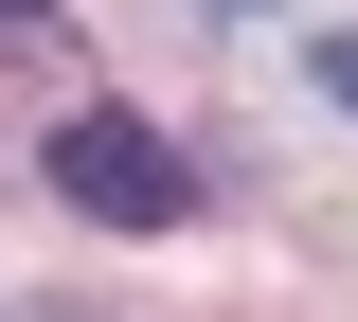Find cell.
Segmentation results:
<instances>
[{"mask_svg":"<svg viewBox=\"0 0 358 322\" xmlns=\"http://www.w3.org/2000/svg\"><path fill=\"white\" fill-rule=\"evenodd\" d=\"M322 90H341V108H358V36H322Z\"/></svg>","mask_w":358,"mask_h":322,"instance_id":"2","label":"cell"},{"mask_svg":"<svg viewBox=\"0 0 358 322\" xmlns=\"http://www.w3.org/2000/svg\"><path fill=\"white\" fill-rule=\"evenodd\" d=\"M54 197L108 215V233H179L197 215V161H179L143 108H72V126H54Z\"/></svg>","mask_w":358,"mask_h":322,"instance_id":"1","label":"cell"},{"mask_svg":"<svg viewBox=\"0 0 358 322\" xmlns=\"http://www.w3.org/2000/svg\"><path fill=\"white\" fill-rule=\"evenodd\" d=\"M0 36H54V0H0Z\"/></svg>","mask_w":358,"mask_h":322,"instance_id":"3","label":"cell"}]
</instances>
